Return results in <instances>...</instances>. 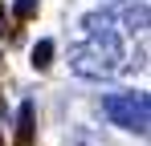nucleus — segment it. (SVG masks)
Segmentation results:
<instances>
[{
  "label": "nucleus",
  "mask_w": 151,
  "mask_h": 146,
  "mask_svg": "<svg viewBox=\"0 0 151 146\" xmlns=\"http://www.w3.org/2000/svg\"><path fill=\"white\" fill-rule=\"evenodd\" d=\"M102 114L110 118V126H123L131 134H147L151 118V101L143 89H123V94H106L102 97Z\"/></svg>",
  "instance_id": "2"
},
{
  "label": "nucleus",
  "mask_w": 151,
  "mask_h": 146,
  "mask_svg": "<svg viewBox=\"0 0 151 146\" xmlns=\"http://www.w3.org/2000/svg\"><path fill=\"white\" fill-rule=\"evenodd\" d=\"M53 65V41H37L33 45V69H49Z\"/></svg>",
  "instance_id": "5"
},
{
  "label": "nucleus",
  "mask_w": 151,
  "mask_h": 146,
  "mask_svg": "<svg viewBox=\"0 0 151 146\" xmlns=\"http://www.w3.org/2000/svg\"><path fill=\"white\" fill-rule=\"evenodd\" d=\"M0 37H4V12H0Z\"/></svg>",
  "instance_id": "8"
},
{
  "label": "nucleus",
  "mask_w": 151,
  "mask_h": 146,
  "mask_svg": "<svg viewBox=\"0 0 151 146\" xmlns=\"http://www.w3.org/2000/svg\"><path fill=\"white\" fill-rule=\"evenodd\" d=\"M70 69L90 81H106L123 69V41L119 33H90L70 49Z\"/></svg>",
  "instance_id": "1"
},
{
  "label": "nucleus",
  "mask_w": 151,
  "mask_h": 146,
  "mask_svg": "<svg viewBox=\"0 0 151 146\" xmlns=\"http://www.w3.org/2000/svg\"><path fill=\"white\" fill-rule=\"evenodd\" d=\"M12 12H17V16H33V12H37V0H17Z\"/></svg>",
  "instance_id": "7"
},
{
  "label": "nucleus",
  "mask_w": 151,
  "mask_h": 146,
  "mask_svg": "<svg viewBox=\"0 0 151 146\" xmlns=\"http://www.w3.org/2000/svg\"><path fill=\"white\" fill-rule=\"evenodd\" d=\"M82 24L86 33H114V12H86Z\"/></svg>",
  "instance_id": "3"
},
{
  "label": "nucleus",
  "mask_w": 151,
  "mask_h": 146,
  "mask_svg": "<svg viewBox=\"0 0 151 146\" xmlns=\"http://www.w3.org/2000/svg\"><path fill=\"white\" fill-rule=\"evenodd\" d=\"M123 24H127V28H131V33H135V28H143V24H147V4L139 0V8H127V16H123Z\"/></svg>",
  "instance_id": "6"
},
{
  "label": "nucleus",
  "mask_w": 151,
  "mask_h": 146,
  "mask_svg": "<svg viewBox=\"0 0 151 146\" xmlns=\"http://www.w3.org/2000/svg\"><path fill=\"white\" fill-rule=\"evenodd\" d=\"M17 146H33V101L21 106V134H17Z\"/></svg>",
  "instance_id": "4"
}]
</instances>
